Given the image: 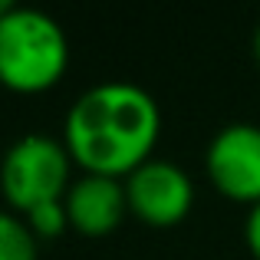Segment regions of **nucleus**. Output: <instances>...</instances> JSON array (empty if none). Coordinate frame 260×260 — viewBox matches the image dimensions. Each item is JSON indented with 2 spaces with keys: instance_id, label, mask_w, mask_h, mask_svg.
Instances as JSON below:
<instances>
[{
  "instance_id": "obj_1",
  "label": "nucleus",
  "mask_w": 260,
  "mask_h": 260,
  "mask_svg": "<svg viewBox=\"0 0 260 260\" xmlns=\"http://www.w3.org/2000/svg\"><path fill=\"white\" fill-rule=\"evenodd\" d=\"M161 135V109L135 83H99L70 106L63 145L86 175L128 178L152 158Z\"/></svg>"
},
{
  "instance_id": "obj_2",
  "label": "nucleus",
  "mask_w": 260,
  "mask_h": 260,
  "mask_svg": "<svg viewBox=\"0 0 260 260\" xmlns=\"http://www.w3.org/2000/svg\"><path fill=\"white\" fill-rule=\"evenodd\" d=\"M70 66V40L43 10L10 7L0 17V86L13 92H46Z\"/></svg>"
},
{
  "instance_id": "obj_3",
  "label": "nucleus",
  "mask_w": 260,
  "mask_h": 260,
  "mask_svg": "<svg viewBox=\"0 0 260 260\" xmlns=\"http://www.w3.org/2000/svg\"><path fill=\"white\" fill-rule=\"evenodd\" d=\"M73 155L59 139L30 132L7 148L0 161V188L13 211L26 214L37 204L59 201L70 191Z\"/></svg>"
},
{
  "instance_id": "obj_4",
  "label": "nucleus",
  "mask_w": 260,
  "mask_h": 260,
  "mask_svg": "<svg viewBox=\"0 0 260 260\" xmlns=\"http://www.w3.org/2000/svg\"><path fill=\"white\" fill-rule=\"evenodd\" d=\"M128 211L152 228H172L188 217L194 204V184L188 172L168 158H148L125 178Z\"/></svg>"
},
{
  "instance_id": "obj_5",
  "label": "nucleus",
  "mask_w": 260,
  "mask_h": 260,
  "mask_svg": "<svg viewBox=\"0 0 260 260\" xmlns=\"http://www.w3.org/2000/svg\"><path fill=\"white\" fill-rule=\"evenodd\" d=\"M204 165L211 184L221 194L247 201L250 208L260 204V125L254 122L224 125L211 139Z\"/></svg>"
},
{
  "instance_id": "obj_6",
  "label": "nucleus",
  "mask_w": 260,
  "mask_h": 260,
  "mask_svg": "<svg viewBox=\"0 0 260 260\" xmlns=\"http://www.w3.org/2000/svg\"><path fill=\"white\" fill-rule=\"evenodd\" d=\"M63 204L70 214V231H79L86 237H106L128 214L125 178L83 175L70 184Z\"/></svg>"
},
{
  "instance_id": "obj_7",
  "label": "nucleus",
  "mask_w": 260,
  "mask_h": 260,
  "mask_svg": "<svg viewBox=\"0 0 260 260\" xmlns=\"http://www.w3.org/2000/svg\"><path fill=\"white\" fill-rule=\"evenodd\" d=\"M37 237L13 211H0V260H37Z\"/></svg>"
},
{
  "instance_id": "obj_8",
  "label": "nucleus",
  "mask_w": 260,
  "mask_h": 260,
  "mask_svg": "<svg viewBox=\"0 0 260 260\" xmlns=\"http://www.w3.org/2000/svg\"><path fill=\"white\" fill-rule=\"evenodd\" d=\"M23 221H26V228L33 231L37 241H56V237H63L66 231H70V214H66L63 198H59V201L37 204L33 211L23 214Z\"/></svg>"
},
{
  "instance_id": "obj_9",
  "label": "nucleus",
  "mask_w": 260,
  "mask_h": 260,
  "mask_svg": "<svg viewBox=\"0 0 260 260\" xmlns=\"http://www.w3.org/2000/svg\"><path fill=\"white\" fill-rule=\"evenodd\" d=\"M244 234H247V247H250V254L260 260V204H254V208H250Z\"/></svg>"
},
{
  "instance_id": "obj_10",
  "label": "nucleus",
  "mask_w": 260,
  "mask_h": 260,
  "mask_svg": "<svg viewBox=\"0 0 260 260\" xmlns=\"http://www.w3.org/2000/svg\"><path fill=\"white\" fill-rule=\"evenodd\" d=\"M254 59H257V66H260V23H257V30H254Z\"/></svg>"
},
{
  "instance_id": "obj_11",
  "label": "nucleus",
  "mask_w": 260,
  "mask_h": 260,
  "mask_svg": "<svg viewBox=\"0 0 260 260\" xmlns=\"http://www.w3.org/2000/svg\"><path fill=\"white\" fill-rule=\"evenodd\" d=\"M10 7H13V4H10V0H0V17H4V13H7V10H10Z\"/></svg>"
}]
</instances>
